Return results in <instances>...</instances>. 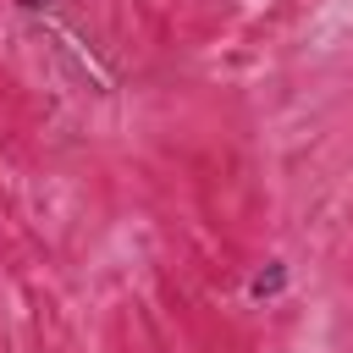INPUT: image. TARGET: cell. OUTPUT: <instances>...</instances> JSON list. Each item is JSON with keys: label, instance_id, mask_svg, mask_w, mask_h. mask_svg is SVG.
Returning <instances> with one entry per match:
<instances>
[{"label": "cell", "instance_id": "obj_1", "mask_svg": "<svg viewBox=\"0 0 353 353\" xmlns=\"http://www.w3.org/2000/svg\"><path fill=\"white\" fill-rule=\"evenodd\" d=\"M281 287H287V265H281V259H270V265H265V270H254V281H248V292H254V298H276Z\"/></svg>", "mask_w": 353, "mask_h": 353}, {"label": "cell", "instance_id": "obj_2", "mask_svg": "<svg viewBox=\"0 0 353 353\" xmlns=\"http://www.w3.org/2000/svg\"><path fill=\"white\" fill-rule=\"evenodd\" d=\"M22 6H28V11H44V6H50V0H22Z\"/></svg>", "mask_w": 353, "mask_h": 353}]
</instances>
